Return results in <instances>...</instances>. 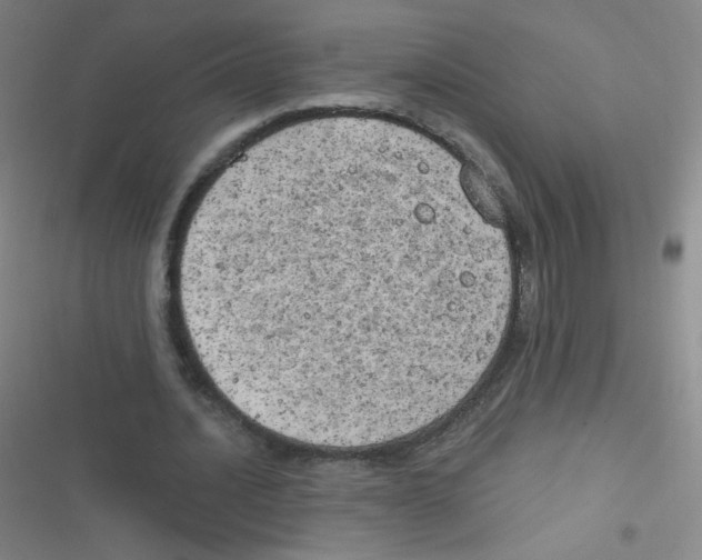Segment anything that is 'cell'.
Here are the masks:
<instances>
[{
    "mask_svg": "<svg viewBox=\"0 0 702 560\" xmlns=\"http://www.w3.org/2000/svg\"><path fill=\"white\" fill-rule=\"evenodd\" d=\"M200 281L258 390L290 411L367 418L453 390L477 259L468 217L428 178L322 161L223 191Z\"/></svg>",
    "mask_w": 702,
    "mask_h": 560,
    "instance_id": "1",
    "label": "cell"
}]
</instances>
